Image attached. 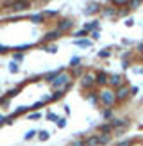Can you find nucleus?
I'll use <instances>...</instances> for the list:
<instances>
[{"instance_id": "obj_1", "label": "nucleus", "mask_w": 143, "mask_h": 146, "mask_svg": "<svg viewBox=\"0 0 143 146\" xmlns=\"http://www.w3.org/2000/svg\"><path fill=\"white\" fill-rule=\"evenodd\" d=\"M98 98H100V103H104L106 107H113L116 103V96H114L113 89H102L98 93Z\"/></svg>"}, {"instance_id": "obj_2", "label": "nucleus", "mask_w": 143, "mask_h": 146, "mask_svg": "<svg viewBox=\"0 0 143 146\" xmlns=\"http://www.w3.org/2000/svg\"><path fill=\"white\" fill-rule=\"evenodd\" d=\"M68 82H72V75L65 71V73H61V75H57V77H56V80H54L50 85H52L54 89H63Z\"/></svg>"}, {"instance_id": "obj_3", "label": "nucleus", "mask_w": 143, "mask_h": 146, "mask_svg": "<svg viewBox=\"0 0 143 146\" xmlns=\"http://www.w3.org/2000/svg\"><path fill=\"white\" fill-rule=\"evenodd\" d=\"M29 7H31V2H29V0H15L13 4H9V9H13V11H18V12L27 11Z\"/></svg>"}, {"instance_id": "obj_4", "label": "nucleus", "mask_w": 143, "mask_h": 146, "mask_svg": "<svg viewBox=\"0 0 143 146\" xmlns=\"http://www.w3.org/2000/svg\"><path fill=\"white\" fill-rule=\"evenodd\" d=\"M80 85H82L84 89H91L93 85H97L95 84V75L93 73H84V75L80 77Z\"/></svg>"}, {"instance_id": "obj_5", "label": "nucleus", "mask_w": 143, "mask_h": 146, "mask_svg": "<svg viewBox=\"0 0 143 146\" xmlns=\"http://www.w3.org/2000/svg\"><path fill=\"white\" fill-rule=\"evenodd\" d=\"M73 20H70V18H65V20H61V22L57 23V30L63 34V32H68V30H72V27H73Z\"/></svg>"}, {"instance_id": "obj_6", "label": "nucleus", "mask_w": 143, "mask_h": 146, "mask_svg": "<svg viewBox=\"0 0 143 146\" xmlns=\"http://www.w3.org/2000/svg\"><path fill=\"white\" fill-rule=\"evenodd\" d=\"M107 85H111V87L118 89L120 85H124V77L118 75V73H114V75H109V82H107Z\"/></svg>"}, {"instance_id": "obj_7", "label": "nucleus", "mask_w": 143, "mask_h": 146, "mask_svg": "<svg viewBox=\"0 0 143 146\" xmlns=\"http://www.w3.org/2000/svg\"><path fill=\"white\" fill-rule=\"evenodd\" d=\"M107 82H109V75H107L106 71H98L97 75H95V84L97 85H107Z\"/></svg>"}, {"instance_id": "obj_8", "label": "nucleus", "mask_w": 143, "mask_h": 146, "mask_svg": "<svg viewBox=\"0 0 143 146\" xmlns=\"http://www.w3.org/2000/svg\"><path fill=\"white\" fill-rule=\"evenodd\" d=\"M114 96H116V102H122L129 96V87L127 85H120L118 89H114Z\"/></svg>"}, {"instance_id": "obj_9", "label": "nucleus", "mask_w": 143, "mask_h": 146, "mask_svg": "<svg viewBox=\"0 0 143 146\" xmlns=\"http://www.w3.org/2000/svg\"><path fill=\"white\" fill-rule=\"evenodd\" d=\"M61 36V32L56 29V30H50V32H47V34L43 36V43H47V45H49V43H52V41H56V39Z\"/></svg>"}, {"instance_id": "obj_10", "label": "nucleus", "mask_w": 143, "mask_h": 146, "mask_svg": "<svg viewBox=\"0 0 143 146\" xmlns=\"http://www.w3.org/2000/svg\"><path fill=\"white\" fill-rule=\"evenodd\" d=\"M129 125V119L125 118V119H111V127H113V130H118V128H125Z\"/></svg>"}, {"instance_id": "obj_11", "label": "nucleus", "mask_w": 143, "mask_h": 146, "mask_svg": "<svg viewBox=\"0 0 143 146\" xmlns=\"http://www.w3.org/2000/svg\"><path fill=\"white\" fill-rule=\"evenodd\" d=\"M61 73H65V68H57V70H54V71H50V73H47V75H45V80L49 82V84H52L54 80H56V77L61 75Z\"/></svg>"}, {"instance_id": "obj_12", "label": "nucleus", "mask_w": 143, "mask_h": 146, "mask_svg": "<svg viewBox=\"0 0 143 146\" xmlns=\"http://www.w3.org/2000/svg\"><path fill=\"white\" fill-rule=\"evenodd\" d=\"M98 27H100V22L98 20H91L90 23H84V30H88V32H93V30H98Z\"/></svg>"}, {"instance_id": "obj_13", "label": "nucleus", "mask_w": 143, "mask_h": 146, "mask_svg": "<svg viewBox=\"0 0 143 146\" xmlns=\"http://www.w3.org/2000/svg\"><path fill=\"white\" fill-rule=\"evenodd\" d=\"M111 132H113V127H111V123H102L100 127H98V134L111 135Z\"/></svg>"}, {"instance_id": "obj_14", "label": "nucleus", "mask_w": 143, "mask_h": 146, "mask_svg": "<svg viewBox=\"0 0 143 146\" xmlns=\"http://www.w3.org/2000/svg\"><path fill=\"white\" fill-rule=\"evenodd\" d=\"M73 45H75V46H82V48H88V46H91L93 43H91V39H73V41H72Z\"/></svg>"}, {"instance_id": "obj_15", "label": "nucleus", "mask_w": 143, "mask_h": 146, "mask_svg": "<svg viewBox=\"0 0 143 146\" xmlns=\"http://www.w3.org/2000/svg\"><path fill=\"white\" fill-rule=\"evenodd\" d=\"M98 11H100V5L98 4H90L84 9V14H95V12H98Z\"/></svg>"}, {"instance_id": "obj_16", "label": "nucleus", "mask_w": 143, "mask_h": 146, "mask_svg": "<svg viewBox=\"0 0 143 146\" xmlns=\"http://www.w3.org/2000/svg\"><path fill=\"white\" fill-rule=\"evenodd\" d=\"M43 20H45V14H43V12H36V14H32V16H31V22H32L34 25L43 23Z\"/></svg>"}, {"instance_id": "obj_17", "label": "nucleus", "mask_w": 143, "mask_h": 146, "mask_svg": "<svg viewBox=\"0 0 143 146\" xmlns=\"http://www.w3.org/2000/svg\"><path fill=\"white\" fill-rule=\"evenodd\" d=\"M84 143H86V146H98V134L90 135L88 139H84Z\"/></svg>"}, {"instance_id": "obj_18", "label": "nucleus", "mask_w": 143, "mask_h": 146, "mask_svg": "<svg viewBox=\"0 0 143 146\" xmlns=\"http://www.w3.org/2000/svg\"><path fill=\"white\" fill-rule=\"evenodd\" d=\"M86 36H90V32L84 30V29H80V30H75V32H73V39H84Z\"/></svg>"}, {"instance_id": "obj_19", "label": "nucleus", "mask_w": 143, "mask_h": 146, "mask_svg": "<svg viewBox=\"0 0 143 146\" xmlns=\"http://www.w3.org/2000/svg\"><path fill=\"white\" fill-rule=\"evenodd\" d=\"M109 141H111V135L98 134V146H106V144H109Z\"/></svg>"}, {"instance_id": "obj_20", "label": "nucleus", "mask_w": 143, "mask_h": 146, "mask_svg": "<svg viewBox=\"0 0 143 146\" xmlns=\"http://www.w3.org/2000/svg\"><path fill=\"white\" fill-rule=\"evenodd\" d=\"M38 139H39V141H49V139H50V132H49V130L38 132Z\"/></svg>"}, {"instance_id": "obj_21", "label": "nucleus", "mask_w": 143, "mask_h": 146, "mask_svg": "<svg viewBox=\"0 0 143 146\" xmlns=\"http://www.w3.org/2000/svg\"><path fill=\"white\" fill-rule=\"evenodd\" d=\"M68 66H70V68H79V66H80V57H79V55L72 57V59H70V64H68Z\"/></svg>"}, {"instance_id": "obj_22", "label": "nucleus", "mask_w": 143, "mask_h": 146, "mask_svg": "<svg viewBox=\"0 0 143 146\" xmlns=\"http://www.w3.org/2000/svg\"><path fill=\"white\" fill-rule=\"evenodd\" d=\"M88 100H90L93 105L100 103V98H98V93H90V96H88Z\"/></svg>"}, {"instance_id": "obj_23", "label": "nucleus", "mask_w": 143, "mask_h": 146, "mask_svg": "<svg viewBox=\"0 0 143 146\" xmlns=\"http://www.w3.org/2000/svg\"><path fill=\"white\" fill-rule=\"evenodd\" d=\"M29 110H31V105H22V107H18L15 110V114L20 116V114H25V112H29Z\"/></svg>"}, {"instance_id": "obj_24", "label": "nucleus", "mask_w": 143, "mask_h": 146, "mask_svg": "<svg viewBox=\"0 0 143 146\" xmlns=\"http://www.w3.org/2000/svg\"><path fill=\"white\" fill-rule=\"evenodd\" d=\"M65 95H66V93L63 89H56V91H54V95H52V100L56 102V100H59V98H63Z\"/></svg>"}, {"instance_id": "obj_25", "label": "nucleus", "mask_w": 143, "mask_h": 146, "mask_svg": "<svg viewBox=\"0 0 143 146\" xmlns=\"http://www.w3.org/2000/svg\"><path fill=\"white\" fill-rule=\"evenodd\" d=\"M9 71H11V73H18V71H20V64H18L16 61H11V62H9Z\"/></svg>"}, {"instance_id": "obj_26", "label": "nucleus", "mask_w": 143, "mask_h": 146, "mask_svg": "<svg viewBox=\"0 0 143 146\" xmlns=\"http://www.w3.org/2000/svg\"><path fill=\"white\" fill-rule=\"evenodd\" d=\"M102 14H104V16H114V14H118V11L113 9V7H107V9L102 11Z\"/></svg>"}, {"instance_id": "obj_27", "label": "nucleus", "mask_w": 143, "mask_h": 146, "mask_svg": "<svg viewBox=\"0 0 143 146\" xmlns=\"http://www.w3.org/2000/svg\"><path fill=\"white\" fill-rule=\"evenodd\" d=\"M38 135V130H29V132H25V135H23V139L25 141H31L32 137H36Z\"/></svg>"}, {"instance_id": "obj_28", "label": "nucleus", "mask_w": 143, "mask_h": 146, "mask_svg": "<svg viewBox=\"0 0 143 146\" xmlns=\"http://www.w3.org/2000/svg\"><path fill=\"white\" fill-rule=\"evenodd\" d=\"M129 9H138L140 5H141V0H129Z\"/></svg>"}, {"instance_id": "obj_29", "label": "nucleus", "mask_w": 143, "mask_h": 146, "mask_svg": "<svg viewBox=\"0 0 143 146\" xmlns=\"http://www.w3.org/2000/svg\"><path fill=\"white\" fill-rule=\"evenodd\" d=\"M13 61L22 62L23 61V52H15V54H13Z\"/></svg>"}, {"instance_id": "obj_30", "label": "nucleus", "mask_w": 143, "mask_h": 146, "mask_svg": "<svg viewBox=\"0 0 143 146\" xmlns=\"http://www.w3.org/2000/svg\"><path fill=\"white\" fill-rule=\"evenodd\" d=\"M82 75H84V70L80 68V66H79V68H73V73H72V77H79V78H80Z\"/></svg>"}, {"instance_id": "obj_31", "label": "nucleus", "mask_w": 143, "mask_h": 146, "mask_svg": "<svg viewBox=\"0 0 143 146\" xmlns=\"http://www.w3.org/2000/svg\"><path fill=\"white\" fill-rule=\"evenodd\" d=\"M109 55H111V50H109V48H106V50H100V52H98V57H100V59H107Z\"/></svg>"}, {"instance_id": "obj_32", "label": "nucleus", "mask_w": 143, "mask_h": 146, "mask_svg": "<svg viewBox=\"0 0 143 146\" xmlns=\"http://www.w3.org/2000/svg\"><path fill=\"white\" fill-rule=\"evenodd\" d=\"M43 105H45V103H43L41 100H39V102H36V103H32V105H31V110H34V112H38L39 109L43 107Z\"/></svg>"}, {"instance_id": "obj_33", "label": "nucleus", "mask_w": 143, "mask_h": 146, "mask_svg": "<svg viewBox=\"0 0 143 146\" xmlns=\"http://www.w3.org/2000/svg\"><path fill=\"white\" fill-rule=\"evenodd\" d=\"M31 43H25V45H20V46H15L13 50H16V52H23V50H27V48H31Z\"/></svg>"}, {"instance_id": "obj_34", "label": "nucleus", "mask_w": 143, "mask_h": 146, "mask_svg": "<svg viewBox=\"0 0 143 146\" xmlns=\"http://www.w3.org/2000/svg\"><path fill=\"white\" fill-rule=\"evenodd\" d=\"M56 125H57V128H65L66 127V118H57Z\"/></svg>"}, {"instance_id": "obj_35", "label": "nucleus", "mask_w": 143, "mask_h": 146, "mask_svg": "<svg viewBox=\"0 0 143 146\" xmlns=\"http://www.w3.org/2000/svg\"><path fill=\"white\" fill-rule=\"evenodd\" d=\"M45 52H49V54H56V52H57V46L56 45H47L45 46Z\"/></svg>"}, {"instance_id": "obj_36", "label": "nucleus", "mask_w": 143, "mask_h": 146, "mask_svg": "<svg viewBox=\"0 0 143 146\" xmlns=\"http://www.w3.org/2000/svg\"><path fill=\"white\" fill-rule=\"evenodd\" d=\"M102 116H104V119H113V110L111 109H106L104 112H102Z\"/></svg>"}, {"instance_id": "obj_37", "label": "nucleus", "mask_w": 143, "mask_h": 146, "mask_svg": "<svg viewBox=\"0 0 143 146\" xmlns=\"http://www.w3.org/2000/svg\"><path fill=\"white\" fill-rule=\"evenodd\" d=\"M70 146H86V143H84V139H75V141L70 143Z\"/></svg>"}, {"instance_id": "obj_38", "label": "nucleus", "mask_w": 143, "mask_h": 146, "mask_svg": "<svg viewBox=\"0 0 143 146\" xmlns=\"http://www.w3.org/2000/svg\"><path fill=\"white\" fill-rule=\"evenodd\" d=\"M140 93V87H136V85H132V87H129V96H136Z\"/></svg>"}, {"instance_id": "obj_39", "label": "nucleus", "mask_w": 143, "mask_h": 146, "mask_svg": "<svg viewBox=\"0 0 143 146\" xmlns=\"http://www.w3.org/2000/svg\"><path fill=\"white\" fill-rule=\"evenodd\" d=\"M13 48L11 46H7V45H0V54H9Z\"/></svg>"}, {"instance_id": "obj_40", "label": "nucleus", "mask_w": 143, "mask_h": 146, "mask_svg": "<svg viewBox=\"0 0 143 146\" xmlns=\"http://www.w3.org/2000/svg\"><path fill=\"white\" fill-rule=\"evenodd\" d=\"M20 93V87H15V89H11L9 93H7V98H15L16 95Z\"/></svg>"}, {"instance_id": "obj_41", "label": "nucleus", "mask_w": 143, "mask_h": 146, "mask_svg": "<svg viewBox=\"0 0 143 146\" xmlns=\"http://www.w3.org/2000/svg\"><path fill=\"white\" fill-rule=\"evenodd\" d=\"M43 14H45V16H49V18H54V16H57V14H59V11H43Z\"/></svg>"}, {"instance_id": "obj_42", "label": "nucleus", "mask_w": 143, "mask_h": 146, "mask_svg": "<svg viewBox=\"0 0 143 146\" xmlns=\"http://www.w3.org/2000/svg\"><path fill=\"white\" fill-rule=\"evenodd\" d=\"M116 146H132V141H131V139H125V141L116 143Z\"/></svg>"}, {"instance_id": "obj_43", "label": "nucleus", "mask_w": 143, "mask_h": 146, "mask_svg": "<svg viewBox=\"0 0 143 146\" xmlns=\"http://www.w3.org/2000/svg\"><path fill=\"white\" fill-rule=\"evenodd\" d=\"M57 118L59 116H56L54 112H47V119H50V121H57Z\"/></svg>"}, {"instance_id": "obj_44", "label": "nucleus", "mask_w": 143, "mask_h": 146, "mask_svg": "<svg viewBox=\"0 0 143 146\" xmlns=\"http://www.w3.org/2000/svg\"><path fill=\"white\" fill-rule=\"evenodd\" d=\"M111 2H113L114 5H127L129 0H111Z\"/></svg>"}, {"instance_id": "obj_45", "label": "nucleus", "mask_w": 143, "mask_h": 146, "mask_svg": "<svg viewBox=\"0 0 143 146\" xmlns=\"http://www.w3.org/2000/svg\"><path fill=\"white\" fill-rule=\"evenodd\" d=\"M90 36H91L93 41H97V39L100 37V32H98V30H93V32H90Z\"/></svg>"}, {"instance_id": "obj_46", "label": "nucleus", "mask_w": 143, "mask_h": 146, "mask_svg": "<svg viewBox=\"0 0 143 146\" xmlns=\"http://www.w3.org/2000/svg\"><path fill=\"white\" fill-rule=\"evenodd\" d=\"M41 118V114H39V112H31L29 114V119H34V121H36V119H39Z\"/></svg>"}, {"instance_id": "obj_47", "label": "nucleus", "mask_w": 143, "mask_h": 146, "mask_svg": "<svg viewBox=\"0 0 143 146\" xmlns=\"http://www.w3.org/2000/svg\"><path fill=\"white\" fill-rule=\"evenodd\" d=\"M7 123V116H4V114H0V127H4V125Z\"/></svg>"}, {"instance_id": "obj_48", "label": "nucleus", "mask_w": 143, "mask_h": 146, "mask_svg": "<svg viewBox=\"0 0 143 146\" xmlns=\"http://www.w3.org/2000/svg\"><path fill=\"white\" fill-rule=\"evenodd\" d=\"M132 25H134V20L132 18H127L125 20V27H132Z\"/></svg>"}, {"instance_id": "obj_49", "label": "nucleus", "mask_w": 143, "mask_h": 146, "mask_svg": "<svg viewBox=\"0 0 143 146\" xmlns=\"http://www.w3.org/2000/svg\"><path fill=\"white\" fill-rule=\"evenodd\" d=\"M15 118H18V116L15 114V112H13V114H9V116H7V125H11V123H13V119H15Z\"/></svg>"}, {"instance_id": "obj_50", "label": "nucleus", "mask_w": 143, "mask_h": 146, "mask_svg": "<svg viewBox=\"0 0 143 146\" xmlns=\"http://www.w3.org/2000/svg\"><path fill=\"white\" fill-rule=\"evenodd\" d=\"M70 89H72V82H68V84L65 85V87H63V91L66 93V91H70Z\"/></svg>"}, {"instance_id": "obj_51", "label": "nucleus", "mask_w": 143, "mask_h": 146, "mask_svg": "<svg viewBox=\"0 0 143 146\" xmlns=\"http://www.w3.org/2000/svg\"><path fill=\"white\" fill-rule=\"evenodd\" d=\"M138 52H140V54H143V43L138 45Z\"/></svg>"}, {"instance_id": "obj_52", "label": "nucleus", "mask_w": 143, "mask_h": 146, "mask_svg": "<svg viewBox=\"0 0 143 146\" xmlns=\"http://www.w3.org/2000/svg\"><path fill=\"white\" fill-rule=\"evenodd\" d=\"M140 73H143V70H140Z\"/></svg>"}, {"instance_id": "obj_53", "label": "nucleus", "mask_w": 143, "mask_h": 146, "mask_svg": "<svg viewBox=\"0 0 143 146\" xmlns=\"http://www.w3.org/2000/svg\"><path fill=\"white\" fill-rule=\"evenodd\" d=\"M141 2H143V0H141Z\"/></svg>"}]
</instances>
